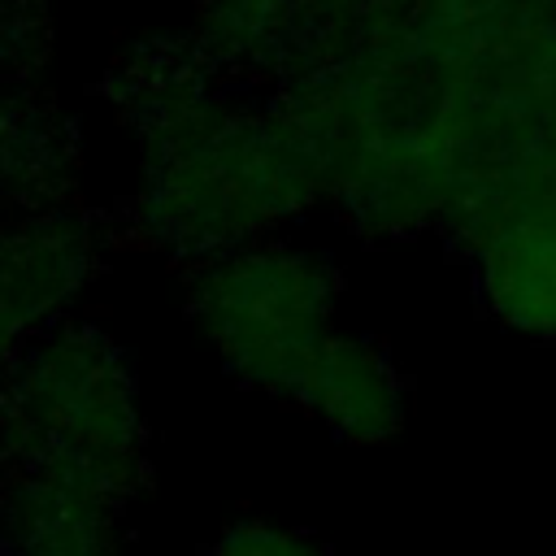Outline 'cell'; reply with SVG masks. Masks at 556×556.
<instances>
[{
	"mask_svg": "<svg viewBox=\"0 0 556 556\" xmlns=\"http://www.w3.org/2000/svg\"><path fill=\"white\" fill-rule=\"evenodd\" d=\"M91 274V239L70 217H35L0 230V369L65 321Z\"/></svg>",
	"mask_w": 556,
	"mask_h": 556,
	"instance_id": "5",
	"label": "cell"
},
{
	"mask_svg": "<svg viewBox=\"0 0 556 556\" xmlns=\"http://www.w3.org/2000/svg\"><path fill=\"white\" fill-rule=\"evenodd\" d=\"M295 404L308 408L343 443L382 447L404 430L408 391L400 365L387 356L382 343L352 330H334L317 352Z\"/></svg>",
	"mask_w": 556,
	"mask_h": 556,
	"instance_id": "7",
	"label": "cell"
},
{
	"mask_svg": "<svg viewBox=\"0 0 556 556\" xmlns=\"http://www.w3.org/2000/svg\"><path fill=\"white\" fill-rule=\"evenodd\" d=\"M482 308L530 339H556V200L495 217L473 243Z\"/></svg>",
	"mask_w": 556,
	"mask_h": 556,
	"instance_id": "6",
	"label": "cell"
},
{
	"mask_svg": "<svg viewBox=\"0 0 556 556\" xmlns=\"http://www.w3.org/2000/svg\"><path fill=\"white\" fill-rule=\"evenodd\" d=\"M334 265L287 239H256L208 256L187 282V308L222 365L252 391L300 400L334 334Z\"/></svg>",
	"mask_w": 556,
	"mask_h": 556,
	"instance_id": "2",
	"label": "cell"
},
{
	"mask_svg": "<svg viewBox=\"0 0 556 556\" xmlns=\"http://www.w3.org/2000/svg\"><path fill=\"white\" fill-rule=\"evenodd\" d=\"M0 556H130L126 500L65 473L0 469Z\"/></svg>",
	"mask_w": 556,
	"mask_h": 556,
	"instance_id": "4",
	"label": "cell"
},
{
	"mask_svg": "<svg viewBox=\"0 0 556 556\" xmlns=\"http://www.w3.org/2000/svg\"><path fill=\"white\" fill-rule=\"evenodd\" d=\"M256 126L200 135L152 174L143 217L152 239L182 256H222L265 239V230L308 200L317 174L304 152Z\"/></svg>",
	"mask_w": 556,
	"mask_h": 556,
	"instance_id": "3",
	"label": "cell"
},
{
	"mask_svg": "<svg viewBox=\"0 0 556 556\" xmlns=\"http://www.w3.org/2000/svg\"><path fill=\"white\" fill-rule=\"evenodd\" d=\"M204 556H330V547L304 526L248 513V517L226 521L208 539Z\"/></svg>",
	"mask_w": 556,
	"mask_h": 556,
	"instance_id": "8",
	"label": "cell"
},
{
	"mask_svg": "<svg viewBox=\"0 0 556 556\" xmlns=\"http://www.w3.org/2000/svg\"><path fill=\"white\" fill-rule=\"evenodd\" d=\"M0 469H43L135 500L148 486V434L122 348L87 321H61L0 369Z\"/></svg>",
	"mask_w": 556,
	"mask_h": 556,
	"instance_id": "1",
	"label": "cell"
}]
</instances>
